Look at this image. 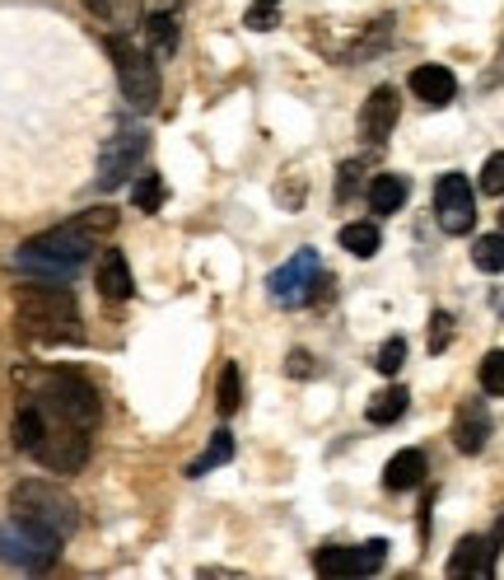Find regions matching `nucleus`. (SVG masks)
Returning a JSON list of instances; mask_svg holds the SVG:
<instances>
[{
  "label": "nucleus",
  "instance_id": "f257e3e1",
  "mask_svg": "<svg viewBox=\"0 0 504 580\" xmlns=\"http://www.w3.org/2000/svg\"><path fill=\"white\" fill-rule=\"evenodd\" d=\"M14 319L34 342H47V347H61V342H85V319L80 305L66 281H34L28 276L24 286H14Z\"/></svg>",
  "mask_w": 504,
  "mask_h": 580
},
{
  "label": "nucleus",
  "instance_id": "f03ea898",
  "mask_svg": "<svg viewBox=\"0 0 504 580\" xmlns=\"http://www.w3.org/2000/svg\"><path fill=\"white\" fill-rule=\"evenodd\" d=\"M93 248H99V239H93L80 221H71V225L34 234V239L14 254V268L28 272L34 281H75V272L89 262Z\"/></svg>",
  "mask_w": 504,
  "mask_h": 580
},
{
  "label": "nucleus",
  "instance_id": "7ed1b4c3",
  "mask_svg": "<svg viewBox=\"0 0 504 580\" xmlns=\"http://www.w3.org/2000/svg\"><path fill=\"white\" fill-rule=\"evenodd\" d=\"M10 515L47 529V534H56L61 543L80 529V501H75L66 488H56V482H47V478L14 482L10 488Z\"/></svg>",
  "mask_w": 504,
  "mask_h": 580
},
{
  "label": "nucleus",
  "instance_id": "20e7f679",
  "mask_svg": "<svg viewBox=\"0 0 504 580\" xmlns=\"http://www.w3.org/2000/svg\"><path fill=\"white\" fill-rule=\"evenodd\" d=\"M34 398L38 407H47L52 417H66L75 427L93 431L103 421V398L80 370H47V374H34Z\"/></svg>",
  "mask_w": 504,
  "mask_h": 580
},
{
  "label": "nucleus",
  "instance_id": "39448f33",
  "mask_svg": "<svg viewBox=\"0 0 504 580\" xmlns=\"http://www.w3.org/2000/svg\"><path fill=\"white\" fill-rule=\"evenodd\" d=\"M108 57L117 66V85L126 94V103L140 108V113H154L164 85H160V66L150 61V52H140L126 34H108Z\"/></svg>",
  "mask_w": 504,
  "mask_h": 580
},
{
  "label": "nucleus",
  "instance_id": "423d86ee",
  "mask_svg": "<svg viewBox=\"0 0 504 580\" xmlns=\"http://www.w3.org/2000/svg\"><path fill=\"white\" fill-rule=\"evenodd\" d=\"M61 557V539L47 534V529L20 520V515H10V520H0V562L14 571H52Z\"/></svg>",
  "mask_w": 504,
  "mask_h": 580
},
{
  "label": "nucleus",
  "instance_id": "0eeeda50",
  "mask_svg": "<svg viewBox=\"0 0 504 580\" xmlns=\"http://www.w3.org/2000/svg\"><path fill=\"white\" fill-rule=\"evenodd\" d=\"M47 412V407H42ZM34 459L42 468H52V473H80V468L89 464V431L85 427H75V421L66 417H52L47 412V431H42V441L34 449Z\"/></svg>",
  "mask_w": 504,
  "mask_h": 580
},
{
  "label": "nucleus",
  "instance_id": "6e6552de",
  "mask_svg": "<svg viewBox=\"0 0 504 580\" xmlns=\"http://www.w3.org/2000/svg\"><path fill=\"white\" fill-rule=\"evenodd\" d=\"M146 150H150V136L140 127H122V132L108 136L103 150H99V187L103 193H117L122 183H131L140 174Z\"/></svg>",
  "mask_w": 504,
  "mask_h": 580
},
{
  "label": "nucleus",
  "instance_id": "1a4fd4ad",
  "mask_svg": "<svg viewBox=\"0 0 504 580\" xmlns=\"http://www.w3.org/2000/svg\"><path fill=\"white\" fill-rule=\"evenodd\" d=\"M318 286H327V276H323V262H318V254H313V248H299L286 268H276L272 281H266V291H272V300L280 309L308 305L313 295H318Z\"/></svg>",
  "mask_w": 504,
  "mask_h": 580
},
{
  "label": "nucleus",
  "instance_id": "9d476101",
  "mask_svg": "<svg viewBox=\"0 0 504 580\" xmlns=\"http://www.w3.org/2000/svg\"><path fill=\"white\" fill-rule=\"evenodd\" d=\"M434 215L444 234H471V225H477V193H471L467 174H444L434 183Z\"/></svg>",
  "mask_w": 504,
  "mask_h": 580
},
{
  "label": "nucleus",
  "instance_id": "9b49d317",
  "mask_svg": "<svg viewBox=\"0 0 504 580\" xmlns=\"http://www.w3.org/2000/svg\"><path fill=\"white\" fill-rule=\"evenodd\" d=\"M383 562H388V543L369 539V543H355V547H323L313 567L323 576H374Z\"/></svg>",
  "mask_w": 504,
  "mask_h": 580
},
{
  "label": "nucleus",
  "instance_id": "f8f14e48",
  "mask_svg": "<svg viewBox=\"0 0 504 580\" xmlns=\"http://www.w3.org/2000/svg\"><path fill=\"white\" fill-rule=\"evenodd\" d=\"M398 113H402V99L392 85H378L365 108H360V136L369 140V146H383V140L392 136V127H398Z\"/></svg>",
  "mask_w": 504,
  "mask_h": 580
},
{
  "label": "nucleus",
  "instance_id": "ddd939ff",
  "mask_svg": "<svg viewBox=\"0 0 504 580\" xmlns=\"http://www.w3.org/2000/svg\"><path fill=\"white\" fill-rule=\"evenodd\" d=\"M486 441H491V412H486V403H463L458 421H453V445L463 454H481Z\"/></svg>",
  "mask_w": 504,
  "mask_h": 580
},
{
  "label": "nucleus",
  "instance_id": "4468645a",
  "mask_svg": "<svg viewBox=\"0 0 504 580\" xmlns=\"http://www.w3.org/2000/svg\"><path fill=\"white\" fill-rule=\"evenodd\" d=\"M412 94L430 108H444V103L458 99V81H453L449 66H416L412 71Z\"/></svg>",
  "mask_w": 504,
  "mask_h": 580
},
{
  "label": "nucleus",
  "instance_id": "2eb2a0df",
  "mask_svg": "<svg viewBox=\"0 0 504 580\" xmlns=\"http://www.w3.org/2000/svg\"><path fill=\"white\" fill-rule=\"evenodd\" d=\"M93 281H99V295H103V300H131V291H136L131 268H126V258L117 254V248H103Z\"/></svg>",
  "mask_w": 504,
  "mask_h": 580
},
{
  "label": "nucleus",
  "instance_id": "dca6fc26",
  "mask_svg": "<svg viewBox=\"0 0 504 580\" xmlns=\"http://www.w3.org/2000/svg\"><path fill=\"white\" fill-rule=\"evenodd\" d=\"M89 14L99 24H108L113 34H126V28H136L146 20V0H85Z\"/></svg>",
  "mask_w": 504,
  "mask_h": 580
},
{
  "label": "nucleus",
  "instance_id": "f3484780",
  "mask_svg": "<svg viewBox=\"0 0 504 580\" xmlns=\"http://www.w3.org/2000/svg\"><path fill=\"white\" fill-rule=\"evenodd\" d=\"M425 482V454L420 449H402V454H392L388 468H383V488L388 492H412Z\"/></svg>",
  "mask_w": 504,
  "mask_h": 580
},
{
  "label": "nucleus",
  "instance_id": "a211bd4d",
  "mask_svg": "<svg viewBox=\"0 0 504 580\" xmlns=\"http://www.w3.org/2000/svg\"><path fill=\"white\" fill-rule=\"evenodd\" d=\"M42 431H47V412H42V407H38L34 398H24V403H20V412H14V427H10L14 449L34 454L38 441H42Z\"/></svg>",
  "mask_w": 504,
  "mask_h": 580
},
{
  "label": "nucleus",
  "instance_id": "6ab92c4d",
  "mask_svg": "<svg viewBox=\"0 0 504 580\" xmlns=\"http://www.w3.org/2000/svg\"><path fill=\"white\" fill-rule=\"evenodd\" d=\"M146 38L154 47V57H178V14L168 10L146 14Z\"/></svg>",
  "mask_w": 504,
  "mask_h": 580
},
{
  "label": "nucleus",
  "instance_id": "aec40b11",
  "mask_svg": "<svg viewBox=\"0 0 504 580\" xmlns=\"http://www.w3.org/2000/svg\"><path fill=\"white\" fill-rule=\"evenodd\" d=\"M406 178H398V174H378L374 183H369V207L378 211V215H392V211H402V201H406Z\"/></svg>",
  "mask_w": 504,
  "mask_h": 580
},
{
  "label": "nucleus",
  "instance_id": "412c9836",
  "mask_svg": "<svg viewBox=\"0 0 504 580\" xmlns=\"http://www.w3.org/2000/svg\"><path fill=\"white\" fill-rule=\"evenodd\" d=\"M234 459V435L219 427L215 435H211V445H206V454H201V459H192L187 464V478H206L211 468H219V464H229Z\"/></svg>",
  "mask_w": 504,
  "mask_h": 580
},
{
  "label": "nucleus",
  "instance_id": "4be33fe9",
  "mask_svg": "<svg viewBox=\"0 0 504 580\" xmlns=\"http://www.w3.org/2000/svg\"><path fill=\"white\" fill-rule=\"evenodd\" d=\"M406 388L402 384H392V388H383V394H374V403H369V421L374 427H392V421H402L406 417Z\"/></svg>",
  "mask_w": 504,
  "mask_h": 580
},
{
  "label": "nucleus",
  "instance_id": "5701e85b",
  "mask_svg": "<svg viewBox=\"0 0 504 580\" xmlns=\"http://www.w3.org/2000/svg\"><path fill=\"white\" fill-rule=\"evenodd\" d=\"M378 244H383V234H378V225H369V221H351V225H341V248H345V254H355V258H374V254H378Z\"/></svg>",
  "mask_w": 504,
  "mask_h": 580
},
{
  "label": "nucleus",
  "instance_id": "b1692460",
  "mask_svg": "<svg viewBox=\"0 0 504 580\" xmlns=\"http://www.w3.org/2000/svg\"><path fill=\"white\" fill-rule=\"evenodd\" d=\"M471 262H477V272L500 276L504 272V234H481V239L471 244Z\"/></svg>",
  "mask_w": 504,
  "mask_h": 580
},
{
  "label": "nucleus",
  "instance_id": "393cba45",
  "mask_svg": "<svg viewBox=\"0 0 504 580\" xmlns=\"http://www.w3.org/2000/svg\"><path fill=\"white\" fill-rule=\"evenodd\" d=\"M239 403H243V384H239V366L229 360V366L219 370V412L234 417V412H239Z\"/></svg>",
  "mask_w": 504,
  "mask_h": 580
},
{
  "label": "nucleus",
  "instance_id": "a878e982",
  "mask_svg": "<svg viewBox=\"0 0 504 580\" xmlns=\"http://www.w3.org/2000/svg\"><path fill=\"white\" fill-rule=\"evenodd\" d=\"M481 388L491 398H504V347L481 356Z\"/></svg>",
  "mask_w": 504,
  "mask_h": 580
},
{
  "label": "nucleus",
  "instance_id": "bb28decb",
  "mask_svg": "<svg viewBox=\"0 0 504 580\" xmlns=\"http://www.w3.org/2000/svg\"><path fill=\"white\" fill-rule=\"evenodd\" d=\"M131 197H136V207L146 211V215H154L164 207V183H160V174H140V183L131 187Z\"/></svg>",
  "mask_w": 504,
  "mask_h": 580
},
{
  "label": "nucleus",
  "instance_id": "cd10ccee",
  "mask_svg": "<svg viewBox=\"0 0 504 580\" xmlns=\"http://www.w3.org/2000/svg\"><path fill=\"white\" fill-rule=\"evenodd\" d=\"M374 366H378V374H398L406 366V337H388L383 347H378Z\"/></svg>",
  "mask_w": 504,
  "mask_h": 580
},
{
  "label": "nucleus",
  "instance_id": "c85d7f7f",
  "mask_svg": "<svg viewBox=\"0 0 504 580\" xmlns=\"http://www.w3.org/2000/svg\"><path fill=\"white\" fill-rule=\"evenodd\" d=\"M75 221H80L93 239H103V234H113L117 230V211L113 207H93V211H85V215H75Z\"/></svg>",
  "mask_w": 504,
  "mask_h": 580
},
{
  "label": "nucleus",
  "instance_id": "c756f323",
  "mask_svg": "<svg viewBox=\"0 0 504 580\" xmlns=\"http://www.w3.org/2000/svg\"><path fill=\"white\" fill-rule=\"evenodd\" d=\"M481 193L504 197V150H500V155H491V160L481 164Z\"/></svg>",
  "mask_w": 504,
  "mask_h": 580
},
{
  "label": "nucleus",
  "instance_id": "7c9ffc66",
  "mask_svg": "<svg viewBox=\"0 0 504 580\" xmlns=\"http://www.w3.org/2000/svg\"><path fill=\"white\" fill-rule=\"evenodd\" d=\"M449 337H453V319H449L444 309H434V319H430V351L439 356V351L449 347Z\"/></svg>",
  "mask_w": 504,
  "mask_h": 580
},
{
  "label": "nucleus",
  "instance_id": "2f4dec72",
  "mask_svg": "<svg viewBox=\"0 0 504 580\" xmlns=\"http://www.w3.org/2000/svg\"><path fill=\"white\" fill-rule=\"evenodd\" d=\"M248 28H257V34L276 28V0H257V5H252L248 10Z\"/></svg>",
  "mask_w": 504,
  "mask_h": 580
},
{
  "label": "nucleus",
  "instance_id": "473e14b6",
  "mask_svg": "<svg viewBox=\"0 0 504 580\" xmlns=\"http://www.w3.org/2000/svg\"><path fill=\"white\" fill-rule=\"evenodd\" d=\"M360 174H365V169H360V160H351V164H341V174H337V197L345 201L360 187Z\"/></svg>",
  "mask_w": 504,
  "mask_h": 580
},
{
  "label": "nucleus",
  "instance_id": "72a5a7b5",
  "mask_svg": "<svg viewBox=\"0 0 504 580\" xmlns=\"http://www.w3.org/2000/svg\"><path fill=\"white\" fill-rule=\"evenodd\" d=\"M286 370L294 374V380H308V374H313V356L308 351H290V366Z\"/></svg>",
  "mask_w": 504,
  "mask_h": 580
},
{
  "label": "nucleus",
  "instance_id": "f704fd0d",
  "mask_svg": "<svg viewBox=\"0 0 504 580\" xmlns=\"http://www.w3.org/2000/svg\"><path fill=\"white\" fill-rule=\"evenodd\" d=\"M500 225H504V211H500Z\"/></svg>",
  "mask_w": 504,
  "mask_h": 580
}]
</instances>
